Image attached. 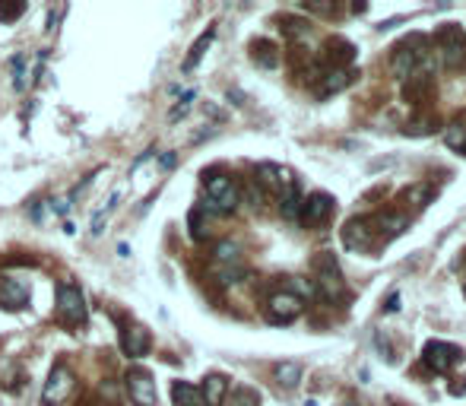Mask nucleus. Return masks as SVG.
Returning <instances> with one entry per match:
<instances>
[{
    "instance_id": "4be33fe9",
    "label": "nucleus",
    "mask_w": 466,
    "mask_h": 406,
    "mask_svg": "<svg viewBox=\"0 0 466 406\" xmlns=\"http://www.w3.org/2000/svg\"><path fill=\"white\" fill-rule=\"evenodd\" d=\"M238 251H241L238 241H219L213 254H216L219 263H235V261H238Z\"/></svg>"
},
{
    "instance_id": "20e7f679",
    "label": "nucleus",
    "mask_w": 466,
    "mask_h": 406,
    "mask_svg": "<svg viewBox=\"0 0 466 406\" xmlns=\"http://www.w3.org/2000/svg\"><path fill=\"white\" fill-rule=\"evenodd\" d=\"M124 384H127V394H130V400H134V406H159L156 381L150 378V371L130 369L127 378H124Z\"/></svg>"
},
{
    "instance_id": "423d86ee",
    "label": "nucleus",
    "mask_w": 466,
    "mask_h": 406,
    "mask_svg": "<svg viewBox=\"0 0 466 406\" xmlns=\"http://www.w3.org/2000/svg\"><path fill=\"white\" fill-rule=\"evenodd\" d=\"M422 359H425V365H429L431 371H447L451 365H460V362H463V349L447 346V343H438V339H435V343L425 346Z\"/></svg>"
},
{
    "instance_id": "cd10ccee",
    "label": "nucleus",
    "mask_w": 466,
    "mask_h": 406,
    "mask_svg": "<svg viewBox=\"0 0 466 406\" xmlns=\"http://www.w3.org/2000/svg\"><path fill=\"white\" fill-rule=\"evenodd\" d=\"M190 102H194V89H190V92H184V98H181V105H174L168 118H172V121L184 118V114H188V108H190Z\"/></svg>"
},
{
    "instance_id": "1a4fd4ad",
    "label": "nucleus",
    "mask_w": 466,
    "mask_h": 406,
    "mask_svg": "<svg viewBox=\"0 0 466 406\" xmlns=\"http://www.w3.org/2000/svg\"><path fill=\"white\" fill-rule=\"evenodd\" d=\"M298 315H301V299H295L292 292H276L270 299V317L276 324H286Z\"/></svg>"
},
{
    "instance_id": "4468645a",
    "label": "nucleus",
    "mask_w": 466,
    "mask_h": 406,
    "mask_svg": "<svg viewBox=\"0 0 466 406\" xmlns=\"http://www.w3.org/2000/svg\"><path fill=\"white\" fill-rule=\"evenodd\" d=\"M226 391H228V381L222 375H210L204 381V403H210V406H219L222 400H226Z\"/></svg>"
},
{
    "instance_id": "ddd939ff",
    "label": "nucleus",
    "mask_w": 466,
    "mask_h": 406,
    "mask_svg": "<svg viewBox=\"0 0 466 406\" xmlns=\"http://www.w3.org/2000/svg\"><path fill=\"white\" fill-rule=\"evenodd\" d=\"M26 299H29V292H26V286H19L16 279H3V283H0V301H3V305L23 308Z\"/></svg>"
},
{
    "instance_id": "6e6552de",
    "label": "nucleus",
    "mask_w": 466,
    "mask_h": 406,
    "mask_svg": "<svg viewBox=\"0 0 466 406\" xmlns=\"http://www.w3.org/2000/svg\"><path fill=\"white\" fill-rule=\"evenodd\" d=\"M330 213H333V197L321 194V191L301 203V222H305V226H317V222H323Z\"/></svg>"
},
{
    "instance_id": "0eeeda50",
    "label": "nucleus",
    "mask_w": 466,
    "mask_h": 406,
    "mask_svg": "<svg viewBox=\"0 0 466 406\" xmlns=\"http://www.w3.org/2000/svg\"><path fill=\"white\" fill-rule=\"evenodd\" d=\"M70 391H73V375H70L67 365H57V369L51 371V378H48V384H45L42 403H45V406L64 403V400L70 397Z\"/></svg>"
},
{
    "instance_id": "f257e3e1",
    "label": "nucleus",
    "mask_w": 466,
    "mask_h": 406,
    "mask_svg": "<svg viewBox=\"0 0 466 406\" xmlns=\"http://www.w3.org/2000/svg\"><path fill=\"white\" fill-rule=\"evenodd\" d=\"M314 270H317V295L330 301H339L343 292H346V283H343V273H339V263L333 254H321L314 261Z\"/></svg>"
},
{
    "instance_id": "412c9836",
    "label": "nucleus",
    "mask_w": 466,
    "mask_h": 406,
    "mask_svg": "<svg viewBox=\"0 0 466 406\" xmlns=\"http://www.w3.org/2000/svg\"><path fill=\"white\" fill-rule=\"evenodd\" d=\"M444 140H447V146H451V150L463 152L466 150V127H463V124H451V127H447V134H444Z\"/></svg>"
},
{
    "instance_id": "b1692460",
    "label": "nucleus",
    "mask_w": 466,
    "mask_h": 406,
    "mask_svg": "<svg viewBox=\"0 0 466 406\" xmlns=\"http://www.w3.org/2000/svg\"><path fill=\"white\" fill-rule=\"evenodd\" d=\"M377 226H381L387 235H397V232H403V226H406V216H381L377 219Z\"/></svg>"
},
{
    "instance_id": "7c9ffc66",
    "label": "nucleus",
    "mask_w": 466,
    "mask_h": 406,
    "mask_svg": "<svg viewBox=\"0 0 466 406\" xmlns=\"http://www.w3.org/2000/svg\"><path fill=\"white\" fill-rule=\"evenodd\" d=\"M400 308V292H391L387 295V305H384V311H397Z\"/></svg>"
},
{
    "instance_id": "dca6fc26",
    "label": "nucleus",
    "mask_w": 466,
    "mask_h": 406,
    "mask_svg": "<svg viewBox=\"0 0 466 406\" xmlns=\"http://www.w3.org/2000/svg\"><path fill=\"white\" fill-rule=\"evenodd\" d=\"M349 83H352V73H346V70H333V73H327V80H323L321 96H333V92L346 89Z\"/></svg>"
},
{
    "instance_id": "f8f14e48",
    "label": "nucleus",
    "mask_w": 466,
    "mask_h": 406,
    "mask_svg": "<svg viewBox=\"0 0 466 406\" xmlns=\"http://www.w3.org/2000/svg\"><path fill=\"white\" fill-rule=\"evenodd\" d=\"M343 245L349 251H361L368 248V229H365V219H349L343 226Z\"/></svg>"
},
{
    "instance_id": "6ab92c4d",
    "label": "nucleus",
    "mask_w": 466,
    "mask_h": 406,
    "mask_svg": "<svg viewBox=\"0 0 466 406\" xmlns=\"http://www.w3.org/2000/svg\"><path fill=\"white\" fill-rule=\"evenodd\" d=\"M279 213L286 219H301V197L295 188H289L286 194H283V203H279Z\"/></svg>"
},
{
    "instance_id": "7ed1b4c3",
    "label": "nucleus",
    "mask_w": 466,
    "mask_h": 406,
    "mask_svg": "<svg viewBox=\"0 0 466 406\" xmlns=\"http://www.w3.org/2000/svg\"><path fill=\"white\" fill-rule=\"evenodd\" d=\"M57 315L64 324H83L86 321V299L73 283L57 286Z\"/></svg>"
},
{
    "instance_id": "c756f323",
    "label": "nucleus",
    "mask_w": 466,
    "mask_h": 406,
    "mask_svg": "<svg viewBox=\"0 0 466 406\" xmlns=\"http://www.w3.org/2000/svg\"><path fill=\"white\" fill-rule=\"evenodd\" d=\"M219 276H222V283H235L241 276V270L238 267H226V270H219Z\"/></svg>"
},
{
    "instance_id": "9d476101",
    "label": "nucleus",
    "mask_w": 466,
    "mask_h": 406,
    "mask_svg": "<svg viewBox=\"0 0 466 406\" xmlns=\"http://www.w3.org/2000/svg\"><path fill=\"white\" fill-rule=\"evenodd\" d=\"M120 346H124V353H127V355H134V359L146 355V353H150V333H146V327H140V324L127 327V330L120 333Z\"/></svg>"
},
{
    "instance_id": "c85d7f7f",
    "label": "nucleus",
    "mask_w": 466,
    "mask_h": 406,
    "mask_svg": "<svg viewBox=\"0 0 466 406\" xmlns=\"http://www.w3.org/2000/svg\"><path fill=\"white\" fill-rule=\"evenodd\" d=\"M375 346H377V353H381L384 362H393V349H391V343H387L384 333H375Z\"/></svg>"
},
{
    "instance_id": "9b49d317",
    "label": "nucleus",
    "mask_w": 466,
    "mask_h": 406,
    "mask_svg": "<svg viewBox=\"0 0 466 406\" xmlns=\"http://www.w3.org/2000/svg\"><path fill=\"white\" fill-rule=\"evenodd\" d=\"M257 175H260V181L267 184V188L283 191V194H286L289 188H295V184H292V172H289V168H279V166H270V162H263V166L257 168Z\"/></svg>"
},
{
    "instance_id": "aec40b11",
    "label": "nucleus",
    "mask_w": 466,
    "mask_h": 406,
    "mask_svg": "<svg viewBox=\"0 0 466 406\" xmlns=\"http://www.w3.org/2000/svg\"><path fill=\"white\" fill-rule=\"evenodd\" d=\"M301 378V369L295 365V362H279L276 365V381L283 384V387H295Z\"/></svg>"
},
{
    "instance_id": "bb28decb",
    "label": "nucleus",
    "mask_w": 466,
    "mask_h": 406,
    "mask_svg": "<svg viewBox=\"0 0 466 406\" xmlns=\"http://www.w3.org/2000/svg\"><path fill=\"white\" fill-rule=\"evenodd\" d=\"M23 10H26V3H0V19L10 23V19H16Z\"/></svg>"
},
{
    "instance_id": "f3484780",
    "label": "nucleus",
    "mask_w": 466,
    "mask_h": 406,
    "mask_svg": "<svg viewBox=\"0 0 466 406\" xmlns=\"http://www.w3.org/2000/svg\"><path fill=\"white\" fill-rule=\"evenodd\" d=\"M415 51H409V48H400L397 51V58H393V73L400 76V80H406L409 73H413V67H415Z\"/></svg>"
},
{
    "instance_id": "393cba45",
    "label": "nucleus",
    "mask_w": 466,
    "mask_h": 406,
    "mask_svg": "<svg viewBox=\"0 0 466 406\" xmlns=\"http://www.w3.org/2000/svg\"><path fill=\"white\" fill-rule=\"evenodd\" d=\"M232 406H260V397H257L251 387H241V391H235Z\"/></svg>"
},
{
    "instance_id": "a878e982",
    "label": "nucleus",
    "mask_w": 466,
    "mask_h": 406,
    "mask_svg": "<svg viewBox=\"0 0 466 406\" xmlns=\"http://www.w3.org/2000/svg\"><path fill=\"white\" fill-rule=\"evenodd\" d=\"M190 235H194L197 241L206 238V229H204V210H194L190 213Z\"/></svg>"
},
{
    "instance_id": "473e14b6",
    "label": "nucleus",
    "mask_w": 466,
    "mask_h": 406,
    "mask_svg": "<svg viewBox=\"0 0 466 406\" xmlns=\"http://www.w3.org/2000/svg\"><path fill=\"white\" fill-rule=\"evenodd\" d=\"M463 292H466V289H463Z\"/></svg>"
},
{
    "instance_id": "a211bd4d",
    "label": "nucleus",
    "mask_w": 466,
    "mask_h": 406,
    "mask_svg": "<svg viewBox=\"0 0 466 406\" xmlns=\"http://www.w3.org/2000/svg\"><path fill=\"white\" fill-rule=\"evenodd\" d=\"M213 35H216V29H206L204 35L194 42V48H190V54H188V60H184V70H194L197 67V60L204 58V51H206V45L213 42Z\"/></svg>"
},
{
    "instance_id": "2eb2a0df",
    "label": "nucleus",
    "mask_w": 466,
    "mask_h": 406,
    "mask_svg": "<svg viewBox=\"0 0 466 406\" xmlns=\"http://www.w3.org/2000/svg\"><path fill=\"white\" fill-rule=\"evenodd\" d=\"M172 400L174 406H204V394L197 391L194 384H184V381H178L172 387Z\"/></svg>"
},
{
    "instance_id": "5701e85b",
    "label": "nucleus",
    "mask_w": 466,
    "mask_h": 406,
    "mask_svg": "<svg viewBox=\"0 0 466 406\" xmlns=\"http://www.w3.org/2000/svg\"><path fill=\"white\" fill-rule=\"evenodd\" d=\"M292 295H295V299H314V295H317V286L311 283V279L298 276V279H292Z\"/></svg>"
},
{
    "instance_id": "39448f33",
    "label": "nucleus",
    "mask_w": 466,
    "mask_h": 406,
    "mask_svg": "<svg viewBox=\"0 0 466 406\" xmlns=\"http://www.w3.org/2000/svg\"><path fill=\"white\" fill-rule=\"evenodd\" d=\"M441 58L447 67H463L466 64V35L460 32V26H447L441 29Z\"/></svg>"
},
{
    "instance_id": "2f4dec72",
    "label": "nucleus",
    "mask_w": 466,
    "mask_h": 406,
    "mask_svg": "<svg viewBox=\"0 0 466 406\" xmlns=\"http://www.w3.org/2000/svg\"><path fill=\"white\" fill-rule=\"evenodd\" d=\"M162 166H165V168L174 166V156H172V152H165V156H162Z\"/></svg>"
},
{
    "instance_id": "f03ea898",
    "label": "nucleus",
    "mask_w": 466,
    "mask_h": 406,
    "mask_svg": "<svg viewBox=\"0 0 466 406\" xmlns=\"http://www.w3.org/2000/svg\"><path fill=\"white\" fill-rule=\"evenodd\" d=\"M206 197L210 200L204 203V210H210V213H232L241 200L238 188H235L232 178H226V175H213L206 181Z\"/></svg>"
}]
</instances>
